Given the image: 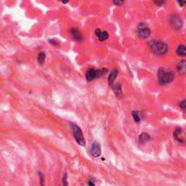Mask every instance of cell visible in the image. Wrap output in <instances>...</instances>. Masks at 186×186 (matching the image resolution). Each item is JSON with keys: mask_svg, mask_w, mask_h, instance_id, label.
Instances as JSON below:
<instances>
[{"mask_svg": "<svg viewBox=\"0 0 186 186\" xmlns=\"http://www.w3.org/2000/svg\"><path fill=\"white\" fill-rule=\"evenodd\" d=\"M177 54L181 57H185L186 55V50H185V46L184 44H180L178 46L176 50Z\"/></svg>", "mask_w": 186, "mask_h": 186, "instance_id": "7c38bea8", "label": "cell"}, {"mask_svg": "<svg viewBox=\"0 0 186 186\" xmlns=\"http://www.w3.org/2000/svg\"><path fill=\"white\" fill-rule=\"evenodd\" d=\"M151 29L148 27L146 24L140 23L138 26V33L142 38L146 39L148 38L151 35Z\"/></svg>", "mask_w": 186, "mask_h": 186, "instance_id": "8992f818", "label": "cell"}, {"mask_svg": "<svg viewBox=\"0 0 186 186\" xmlns=\"http://www.w3.org/2000/svg\"><path fill=\"white\" fill-rule=\"evenodd\" d=\"M95 35L100 42H104L108 39V33L107 31H102L100 29H97L95 30Z\"/></svg>", "mask_w": 186, "mask_h": 186, "instance_id": "ba28073f", "label": "cell"}, {"mask_svg": "<svg viewBox=\"0 0 186 186\" xmlns=\"http://www.w3.org/2000/svg\"><path fill=\"white\" fill-rule=\"evenodd\" d=\"M107 68H101V69H95V68H89L88 69L86 72V79L88 82H91L97 78L103 76V75L106 74L108 72Z\"/></svg>", "mask_w": 186, "mask_h": 186, "instance_id": "3957f363", "label": "cell"}, {"mask_svg": "<svg viewBox=\"0 0 186 186\" xmlns=\"http://www.w3.org/2000/svg\"><path fill=\"white\" fill-rule=\"evenodd\" d=\"M71 129H72V132L74 135V137L76 140L77 143L81 146H84L86 145L85 140H84L83 132H82V129L80 127L76 125H71Z\"/></svg>", "mask_w": 186, "mask_h": 186, "instance_id": "277c9868", "label": "cell"}, {"mask_svg": "<svg viewBox=\"0 0 186 186\" xmlns=\"http://www.w3.org/2000/svg\"><path fill=\"white\" fill-rule=\"evenodd\" d=\"M45 58H46V56H45V54L44 52H40L38 54V56H37V61H38L39 64L40 65H42L44 64V61H45Z\"/></svg>", "mask_w": 186, "mask_h": 186, "instance_id": "9a60e30c", "label": "cell"}, {"mask_svg": "<svg viewBox=\"0 0 186 186\" xmlns=\"http://www.w3.org/2000/svg\"><path fill=\"white\" fill-rule=\"evenodd\" d=\"M89 151L91 155L94 158H98L101 155V147L97 142H93L89 148Z\"/></svg>", "mask_w": 186, "mask_h": 186, "instance_id": "52a82bcc", "label": "cell"}, {"mask_svg": "<svg viewBox=\"0 0 186 186\" xmlns=\"http://www.w3.org/2000/svg\"><path fill=\"white\" fill-rule=\"evenodd\" d=\"M151 140V137L146 132H142L139 136V142L141 144H145Z\"/></svg>", "mask_w": 186, "mask_h": 186, "instance_id": "30bf717a", "label": "cell"}, {"mask_svg": "<svg viewBox=\"0 0 186 186\" xmlns=\"http://www.w3.org/2000/svg\"><path fill=\"white\" fill-rule=\"evenodd\" d=\"M112 89L115 93L116 95L118 97H120L122 95V91H121V84H116L115 85L112 86Z\"/></svg>", "mask_w": 186, "mask_h": 186, "instance_id": "4fadbf2b", "label": "cell"}, {"mask_svg": "<svg viewBox=\"0 0 186 186\" xmlns=\"http://www.w3.org/2000/svg\"><path fill=\"white\" fill-rule=\"evenodd\" d=\"M68 183L67 181V174H64L63 177V186H68Z\"/></svg>", "mask_w": 186, "mask_h": 186, "instance_id": "ac0fdd59", "label": "cell"}, {"mask_svg": "<svg viewBox=\"0 0 186 186\" xmlns=\"http://www.w3.org/2000/svg\"><path fill=\"white\" fill-rule=\"evenodd\" d=\"M180 108H181L182 109H183V111H185V108H186V102H185V100L182 101V102H180Z\"/></svg>", "mask_w": 186, "mask_h": 186, "instance_id": "d6986e66", "label": "cell"}, {"mask_svg": "<svg viewBox=\"0 0 186 186\" xmlns=\"http://www.w3.org/2000/svg\"><path fill=\"white\" fill-rule=\"evenodd\" d=\"M132 114L133 119L135 120V121L136 122V123H139V122L140 121V116H139L138 112L136 111H133L132 112Z\"/></svg>", "mask_w": 186, "mask_h": 186, "instance_id": "2e32d148", "label": "cell"}, {"mask_svg": "<svg viewBox=\"0 0 186 186\" xmlns=\"http://www.w3.org/2000/svg\"><path fill=\"white\" fill-rule=\"evenodd\" d=\"M114 5H117V6H121V5H123L124 2L123 1H118V0H116V1H114Z\"/></svg>", "mask_w": 186, "mask_h": 186, "instance_id": "ffe728a7", "label": "cell"}, {"mask_svg": "<svg viewBox=\"0 0 186 186\" xmlns=\"http://www.w3.org/2000/svg\"><path fill=\"white\" fill-rule=\"evenodd\" d=\"M177 3L179 4L180 5V6H181V7H183L184 6V4L185 3V2H184V1H177Z\"/></svg>", "mask_w": 186, "mask_h": 186, "instance_id": "603a6c76", "label": "cell"}, {"mask_svg": "<svg viewBox=\"0 0 186 186\" xmlns=\"http://www.w3.org/2000/svg\"><path fill=\"white\" fill-rule=\"evenodd\" d=\"M153 54L157 56L164 55L168 51V46L166 43L159 40H152L148 43Z\"/></svg>", "mask_w": 186, "mask_h": 186, "instance_id": "6da1fadb", "label": "cell"}, {"mask_svg": "<svg viewBox=\"0 0 186 186\" xmlns=\"http://www.w3.org/2000/svg\"><path fill=\"white\" fill-rule=\"evenodd\" d=\"M185 64H186V62H185V60H182V61H180L179 63H178L177 68L178 72L180 73L181 74H185Z\"/></svg>", "mask_w": 186, "mask_h": 186, "instance_id": "8fae6325", "label": "cell"}, {"mask_svg": "<svg viewBox=\"0 0 186 186\" xmlns=\"http://www.w3.org/2000/svg\"><path fill=\"white\" fill-rule=\"evenodd\" d=\"M174 74L172 71H167L164 68H160L158 71V79L161 85H165L173 82Z\"/></svg>", "mask_w": 186, "mask_h": 186, "instance_id": "7a4b0ae2", "label": "cell"}, {"mask_svg": "<svg viewBox=\"0 0 186 186\" xmlns=\"http://www.w3.org/2000/svg\"><path fill=\"white\" fill-rule=\"evenodd\" d=\"M118 76V71L117 70H114L112 71L111 73L109 76H108V82H109L110 84H112L114 82V81L116 78H117Z\"/></svg>", "mask_w": 186, "mask_h": 186, "instance_id": "5bb4252c", "label": "cell"}, {"mask_svg": "<svg viewBox=\"0 0 186 186\" xmlns=\"http://www.w3.org/2000/svg\"><path fill=\"white\" fill-rule=\"evenodd\" d=\"M170 23L171 25L172 26V27L175 30L181 29L183 25V20H182L181 18H180L179 16H177V15H173V16H171Z\"/></svg>", "mask_w": 186, "mask_h": 186, "instance_id": "5b68a950", "label": "cell"}, {"mask_svg": "<svg viewBox=\"0 0 186 186\" xmlns=\"http://www.w3.org/2000/svg\"><path fill=\"white\" fill-rule=\"evenodd\" d=\"M88 185L89 186H95V183L93 181V180H90L88 181Z\"/></svg>", "mask_w": 186, "mask_h": 186, "instance_id": "7402d4cb", "label": "cell"}, {"mask_svg": "<svg viewBox=\"0 0 186 186\" xmlns=\"http://www.w3.org/2000/svg\"><path fill=\"white\" fill-rule=\"evenodd\" d=\"M70 33L72 35V37H74V39L76 41H81L82 39V34H81L79 31L77 29H75V28H72V29H70Z\"/></svg>", "mask_w": 186, "mask_h": 186, "instance_id": "9c48e42d", "label": "cell"}, {"mask_svg": "<svg viewBox=\"0 0 186 186\" xmlns=\"http://www.w3.org/2000/svg\"><path fill=\"white\" fill-rule=\"evenodd\" d=\"M164 2H163V1H161V2H158V1H157V2H155V3L156 4V5H161V4H163Z\"/></svg>", "mask_w": 186, "mask_h": 186, "instance_id": "cb8c5ba5", "label": "cell"}, {"mask_svg": "<svg viewBox=\"0 0 186 186\" xmlns=\"http://www.w3.org/2000/svg\"><path fill=\"white\" fill-rule=\"evenodd\" d=\"M39 183H40L41 186H44L45 184V178L44 175L42 172H39Z\"/></svg>", "mask_w": 186, "mask_h": 186, "instance_id": "e0dca14e", "label": "cell"}, {"mask_svg": "<svg viewBox=\"0 0 186 186\" xmlns=\"http://www.w3.org/2000/svg\"><path fill=\"white\" fill-rule=\"evenodd\" d=\"M49 42H50V44L55 45V46H57V45L59 44H58V42H56V41L54 40V39H50V40H49Z\"/></svg>", "mask_w": 186, "mask_h": 186, "instance_id": "44dd1931", "label": "cell"}]
</instances>
